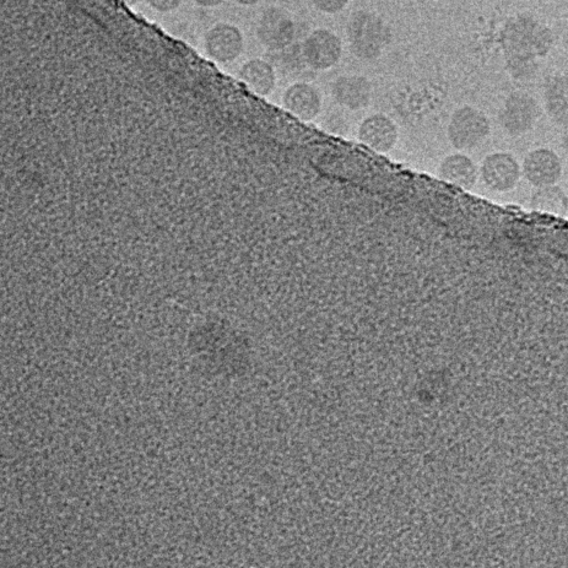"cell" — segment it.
<instances>
[{
    "label": "cell",
    "mask_w": 568,
    "mask_h": 568,
    "mask_svg": "<svg viewBox=\"0 0 568 568\" xmlns=\"http://www.w3.org/2000/svg\"><path fill=\"white\" fill-rule=\"evenodd\" d=\"M359 140L376 153H388L397 144V124L384 115L367 117L359 128Z\"/></svg>",
    "instance_id": "obj_10"
},
{
    "label": "cell",
    "mask_w": 568,
    "mask_h": 568,
    "mask_svg": "<svg viewBox=\"0 0 568 568\" xmlns=\"http://www.w3.org/2000/svg\"><path fill=\"white\" fill-rule=\"evenodd\" d=\"M343 54V43L334 32L318 29L311 32L302 47L305 62L313 69H331L340 61Z\"/></svg>",
    "instance_id": "obj_4"
},
{
    "label": "cell",
    "mask_w": 568,
    "mask_h": 568,
    "mask_svg": "<svg viewBox=\"0 0 568 568\" xmlns=\"http://www.w3.org/2000/svg\"><path fill=\"white\" fill-rule=\"evenodd\" d=\"M257 35L269 50H284L295 39V24L283 9L269 8L259 19Z\"/></svg>",
    "instance_id": "obj_6"
},
{
    "label": "cell",
    "mask_w": 568,
    "mask_h": 568,
    "mask_svg": "<svg viewBox=\"0 0 568 568\" xmlns=\"http://www.w3.org/2000/svg\"><path fill=\"white\" fill-rule=\"evenodd\" d=\"M146 2L160 13H170L180 7L182 0H146Z\"/></svg>",
    "instance_id": "obj_18"
},
{
    "label": "cell",
    "mask_w": 568,
    "mask_h": 568,
    "mask_svg": "<svg viewBox=\"0 0 568 568\" xmlns=\"http://www.w3.org/2000/svg\"><path fill=\"white\" fill-rule=\"evenodd\" d=\"M523 172L530 185L539 188L553 186L562 175L561 161L553 150L537 149L527 155Z\"/></svg>",
    "instance_id": "obj_9"
},
{
    "label": "cell",
    "mask_w": 568,
    "mask_h": 568,
    "mask_svg": "<svg viewBox=\"0 0 568 568\" xmlns=\"http://www.w3.org/2000/svg\"><path fill=\"white\" fill-rule=\"evenodd\" d=\"M567 139H568V137H567Z\"/></svg>",
    "instance_id": "obj_22"
},
{
    "label": "cell",
    "mask_w": 568,
    "mask_h": 568,
    "mask_svg": "<svg viewBox=\"0 0 568 568\" xmlns=\"http://www.w3.org/2000/svg\"><path fill=\"white\" fill-rule=\"evenodd\" d=\"M240 79L254 93L267 96L275 88L277 77L272 66L263 59H252V61L243 64L240 70Z\"/></svg>",
    "instance_id": "obj_14"
},
{
    "label": "cell",
    "mask_w": 568,
    "mask_h": 568,
    "mask_svg": "<svg viewBox=\"0 0 568 568\" xmlns=\"http://www.w3.org/2000/svg\"><path fill=\"white\" fill-rule=\"evenodd\" d=\"M126 2L129 3V4H135V3H138L139 0H126Z\"/></svg>",
    "instance_id": "obj_21"
},
{
    "label": "cell",
    "mask_w": 568,
    "mask_h": 568,
    "mask_svg": "<svg viewBox=\"0 0 568 568\" xmlns=\"http://www.w3.org/2000/svg\"><path fill=\"white\" fill-rule=\"evenodd\" d=\"M534 212L564 216L568 212V197L562 188L553 186L540 187L530 200Z\"/></svg>",
    "instance_id": "obj_16"
},
{
    "label": "cell",
    "mask_w": 568,
    "mask_h": 568,
    "mask_svg": "<svg viewBox=\"0 0 568 568\" xmlns=\"http://www.w3.org/2000/svg\"><path fill=\"white\" fill-rule=\"evenodd\" d=\"M481 177L492 191L507 192L516 187L521 169L511 154L495 153L484 160Z\"/></svg>",
    "instance_id": "obj_7"
},
{
    "label": "cell",
    "mask_w": 568,
    "mask_h": 568,
    "mask_svg": "<svg viewBox=\"0 0 568 568\" xmlns=\"http://www.w3.org/2000/svg\"><path fill=\"white\" fill-rule=\"evenodd\" d=\"M350 0H312L313 5L324 14H337L348 7Z\"/></svg>",
    "instance_id": "obj_17"
},
{
    "label": "cell",
    "mask_w": 568,
    "mask_h": 568,
    "mask_svg": "<svg viewBox=\"0 0 568 568\" xmlns=\"http://www.w3.org/2000/svg\"><path fill=\"white\" fill-rule=\"evenodd\" d=\"M242 32L236 26L219 24L205 36V50L210 58L220 63H229L240 57L243 51Z\"/></svg>",
    "instance_id": "obj_8"
},
{
    "label": "cell",
    "mask_w": 568,
    "mask_h": 568,
    "mask_svg": "<svg viewBox=\"0 0 568 568\" xmlns=\"http://www.w3.org/2000/svg\"><path fill=\"white\" fill-rule=\"evenodd\" d=\"M489 134V118L483 112L470 106L458 108L448 124V138L458 150L476 148L489 137Z\"/></svg>",
    "instance_id": "obj_3"
},
{
    "label": "cell",
    "mask_w": 568,
    "mask_h": 568,
    "mask_svg": "<svg viewBox=\"0 0 568 568\" xmlns=\"http://www.w3.org/2000/svg\"><path fill=\"white\" fill-rule=\"evenodd\" d=\"M500 42L508 72L513 78L528 79L537 72V58L550 52L554 36L548 26L533 16L517 15L503 26Z\"/></svg>",
    "instance_id": "obj_1"
},
{
    "label": "cell",
    "mask_w": 568,
    "mask_h": 568,
    "mask_svg": "<svg viewBox=\"0 0 568 568\" xmlns=\"http://www.w3.org/2000/svg\"><path fill=\"white\" fill-rule=\"evenodd\" d=\"M235 2L241 5H247L248 7V5H254L261 2V0H235Z\"/></svg>",
    "instance_id": "obj_20"
},
{
    "label": "cell",
    "mask_w": 568,
    "mask_h": 568,
    "mask_svg": "<svg viewBox=\"0 0 568 568\" xmlns=\"http://www.w3.org/2000/svg\"><path fill=\"white\" fill-rule=\"evenodd\" d=\"M346 34L351 51L364 61H373L381 57L392 42L391 27L381 16L366 10L351 15Z\"/></svg>",
    "instance_id": "obj_2"
},
{
    "label": "cell",
    "mask_w": 568,
    "mask_h": 568,
    "mask_svg": "<svg viewBox=\"0 0 568 568\" xmlns=\"http://www.w3.org/2000/svg\"><path fill=\"white\" fill-rule=\"evenodd\" d=\"M200 7L213 8L223 4L224 0H194Z\"/></svg>",
    "instance_id": "obj_19"
},
{
    "label": "cell",
    "mask_w": 568,
    "mask_h": 568,
    "mask_svg": "<svg viewBox=\"0 0 568 568\" xmlns=\"http://www.w3.org/2000/svg\"><path fill=\"white\" fill-rule=\"evenodd\" d=\"M332 93L339 105L351 111H359L370 105L372 86L365 77L345 75L334 81Z\"/></svg>",
    "instance_id": "obj_11"
},
{
    "label": "cell",
    "mask_w": 568,
    "mask_h": 568,
    "mask_svg": "<svg viewBox=\"0 0 568 568\" xmlns=\"http://www.w3.org/2000/svg\"><path fill=\"white\" fill-rule=\"evenodd\" d=\"M546 110L560 126H568V74L557 75L545 90Z\"/></svg>",
    "instance_id": "obj_15"
},
{
    "label": "cell",
    "mask_w": 568,
    "mask_h": 568,
    "mask_svg": "<svg viewBox=\"0 0 568 568\" xmlns=\"http://www.w3.org/2000/svg\"><path fill=\"white\" fill-rule=\"evenodd\" d=\"M283 104L286 111L300 121L308 122L315 119L322 108L321 94L316 88L307 83H296L285 91Z\"/></svg>",
    "instance_id": "obj_12"
},
{
    "label": "cell",
    "mask_w": 568,
    "mask_h": 568,
    "mask_svg": "<svg viewBox=\"0 0 568 568\" xmlns=\"http://www.w3.org/2000/svg\"><path fill=\"white\" fill-rule=\"evenodd\" d=\"M540 116L538 102L524 93L512 94L500 112L503 129L511 135L526 134Z\"/></svg>",
    "instance_id": "obj_5"
},
{
    "label": "cell",
    "mask_w": 568,
    "mask_h": 568,
    "mask_svg": "<svg viewBox=\"0 0 568 568\" xmlns=\"http://www.w3.org/2000/svg\"><path fill=\"white\" fill-rule=\"evenodd\" d=\"M443 181L470 191L478 180V169L472 159L462 154L448 156L440 167Z\"/></svg>",
    "instance_id": "obj_13"
}]
</instances>
